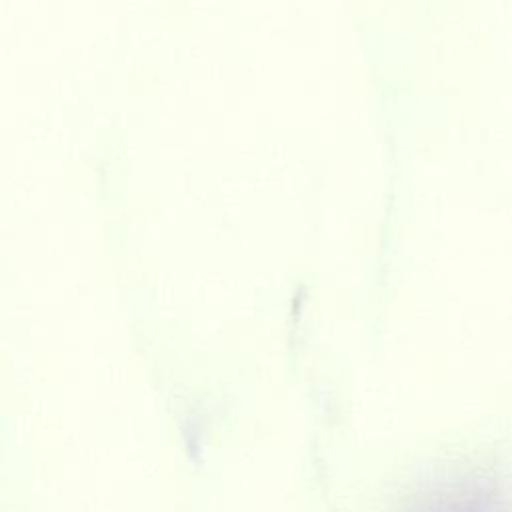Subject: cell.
I'll return each mask as SVG.
<instances>
[{
    "instance_id": "1",
    "label": "cell",
    "mask_w": 512,
    "mask_h": 512,
    "mask_svg": "<svg viewBox=\"0 0 512 512\" xmlns=\"http://www.w3.org/2000/svg\"><path fill=\"white\" fill-rule=\"evenodd\" d=\"M448 512H472V510H456V508H452V510H448Z\"/></svg>"
}]
</instances>
